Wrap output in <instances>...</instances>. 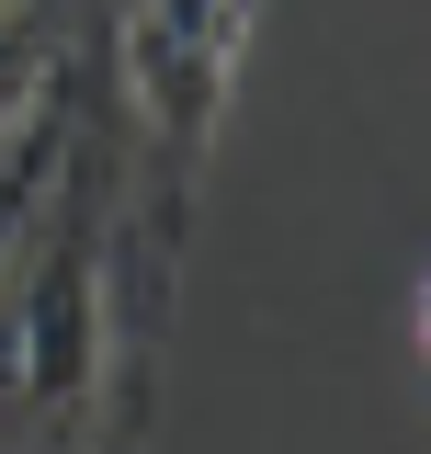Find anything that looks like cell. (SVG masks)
<instances>
[{"label": "cell", "instance_id": "7a4b0ae2", "mask_svg": "<svg viewBox=\"0 0 431 454\" xmlns=\"http://www.w3.org/2000/svg\"><path fill=\"white\" fill-rule=\"evenodd\" d=\"M80 57H57L46 80L23 91V103L0 114V262L23 250V227H35V205H46V182H57V160H68V125H80Z\"/></svg>", "mask_w": 431, "mask_h": 454}, {"label": "cell", "instance_id": "277c9868", "mask_svg": "<svg viewBox=\"0 0 431 454\" xmlns=\"http://www.w3.org/2000/svg\"><path fill=\"white\" fill-rule=\"evenodd\" d=\"M68 454H91V443H68Z\"/></svg>", "mask_w": 431, "mask_h": 454}, {"label": "cell", "instance_id": "3957f363", "mask_svg": "<svg viewBox=\"0 0 431 454\" xmlns=\"http://www.w3.org/2000/svg\"><path fill=\"white\" fill-rule=\"evenodd\" d=\"M409 330H420V364H431V273H420V307H409Z\"/></svg>", "mask_w": 431, "mask_h": 454}, {"label": "cell", "instance_id": "6da1fadb", "mask_svg": "<svg viewBox=\"0 0 431 454\" xmlns=\"http://www.w3.org/2000/svg\"><path fill=\"white\" fill-rule=\"evenodd\" d=\"M262 0H114V227H103V364H91V454H148L160 420V340L182 295V239L205 205L216 137L239 103Z\"/></svg>", "mask_w": 431, "mask_h": 454}]
</instances>
